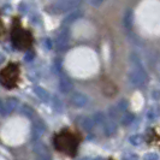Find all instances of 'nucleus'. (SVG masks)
<instances>
[{"label": "nucleus", "mask_w": 160, "mask_h": 160, "mask_svg": "<svg viewBox=\"0 0 160 160\" xmlns=\"http://www.w3.org/2000/svg\"><path fill=\"white\" fill-rule=\"evenodd\" d=\"M80 142V136L73 132H70V131H63V132L56 135L54 140H53V144H54L57 151L65 153L70 157L76 155Z\"/></svg>", "instance_id": "nucleus-1"}, {"label": "nucleus", "mask_w": 160, "mask_h": 160, "mask_svg": "<svg viewBox=\"0 0 160 160\" xmlns=\"http://www.w3.org/2000/svg\"><path fill=\"white\" fill-rule=\"evenodd\" d=\"M130 60L134 65V69L129 72V82L134 87H142L147 83L148 76L144 71V69L141 65V62L136 54H131Z\"/></svg>", "instance_id": "nucleus-2"}, {"label": "nucleus", "mask_w": 160, "mask_h": 160, "mask_svg": "<svg viewBox=\"0 0 160 160\" xmlns=\"http://www.w3.org/2000/svg\"><path fill=\"white\" fill-rule=\"evenodd\" d=\"M19 80V68L17 64H8L0 71V83L8 89L15 88Z\"/></svg>", "instance_id": "nucleus-3"}, {"label": "nucleus", "mask_w": 160, "mask_h": 160, "mask_svg": "<svg viewBox=\"0 0 160 160\" xmlns=\"http://www.w3.org/2000/svg\"><path fill=\"white\" fill-rule=\"evenodd\" d=\"M81 2L82 0H58L46 5L45 10L49 15H63L77 8L81 5Z\"/></svg>", "instance_id": "nucleus-4"}, {"label": "nucleus", "mask_w": 160, "mask_h": 160, "mask_svg": "<svg viewBox=\"0 0 160 160\" xmlns=\"http://www.w3.org/2000/svg\"><path fill=\"white\" fill-rule=\"evenodd\" d=\"M32 35L24 32L22 28L17 27L12 30V42L18 49H25L32 46Z\"/></svg>", "instance_id": "nucleus-5"}, {"label": "nucleus", "mask_w": 160, "mask_h": 160, "mask_svg": "<svg viewBox=\"0 0 160 160\" xmlns=\"http://www.w3.org/2000/svg\"><path fill=\"white\" fill-rule=\"evenodd\" d=\"M69 40H70V32L68 28H63L54 41V46L58 51H63L69 45Z\"/></svg>", "instance_id": "nucleus-6"}, {"label": "nucleus", "mask_w": 160, "mask_h": 160, "mask_svg": "<svg viewBox=\"0 0 160 160\" xmlns=\"http://www.w3.org/2000/svg\"><path fill=\"white\" fill-rule=\"evenodd\" d=\"M70 100H71V104L75 107H77V108H82V107H84L86 105L88 104V98H87V95L83 94V93H80V92H75L71 95Z\"/></svg>", "instance_id": "nucleus-7"}, {"label": "nucleus", "mask_w": 160, "mask_h": 160, "mask_svg": "<svg viewBox=\"0 0 160 160\" xmlns=\"http://www.w3.org/2000/svg\"><path fill=\"white\" fill-rule=\"evenodd\" d=\"M82 16H83L82 11L78 10V8H75V10L70 11V15H68V16L65 17V19L63 21V23H64L65 25H70V24L75 23L76 21H78Z\"/></svg>", "instance_id": "nucleus-8"}, {"label": "nucleus", "mask_w": 160, "mask_h": 160, "mask_svg": "<svg viewBox=\"0 0 160 160\" xmlns=\"http://www.w3.org/2000/svg\"><path fill=\"white\" fill-rule=\"evenodd\" d=\"M59 89L62 93H70L72 89H73V83L71 82V80L66 76H62L60 81H59Z\"/></svg>", "instance_id": "nucleus-9"}, {"label": "nucleus", "mask_w": 160, "mask_h": 160, "mask_svg": "<svg viewBox=\"0 0 160 160\" xmlns=\"http://www.w3.org/2000/svg\"><path fill=\"white\" fill-rule=\"evenodd\" d=\"M18 106V100L15 98H10L4 102V108H2V113L4 114H10L11 112H13Z\"/></svg>", "instance_id": "nucleus-10"}, {"label": "nucleus", "mask_w": 160, "mask_h": 160, "mask_svg": "<svg viewBox=\"0 0 160 160\" xmlns=\"http://www.w3.org/2000/svg\"><path fill=\"white\" fill-rule=\"evenodd\" d=\"M45 130H46V125H45L41 120H38V122L32 125V140L35 141V140L40 138V137L42 136V134L45 132Z\"/></svg>", "instance_id": "nucleus-11"}, {"label": "nucleus", "mask_w": 160, "mask_h": 160, "mask_svg": "<svg viewBox=\"0 0 160 160\" xmlns=\"http://www.w3.org/2000/svg\"><path fill=\"white\" fill-rule=\"evenodd\" d=\"M123 24L127 29H131L132 28V24H134V12L132 10H127L124 16H123Z\"/></svg>", "instance_id": "nucleus-12"}, {"label": "nucleus", "mask_w": 160, "mask_h": 160, "mask_svg": "<svg viewBox=\"0 0 160 160\" xmlns=\"http://www.w3.org/2000/svg\"><path fill=\"white\" fill-rule=\"evenodd\" d=\"M104 132L106 136H112L117 132V125L114 123V120H110V122H105Z\"/></svg>", "instance_id": "nucleus-13"}, {"label": "nucleus", "mask_w": 160, "mask_h": 160, "mask_svg": "<svg viewBox=\"0 0 160 160\" xmlns=\"http://www.w3.org/2000/svg\"><path fill=\"white\" fill-rule=\"evenodd\" d=\"M34 93L36 94V96L40 99L41 101H43V102H46L49 100V93H48L47 90L45 88H42V87H35L34 88Z\"/></svg>", "instance_id": "nucleus-14"}, {"label": "nucleus", "mask_w": 160, "mask_h": 160, "mask_svg": "<svg viewBox=\"0 0 160 160\" xmlns=\"http://www.w3.org/2000/svg\"><path fill=\"white\" fill-rule=\"evenodd\" d=\"M135 119V116L131 112H123L120 117V123L122 125H130Z\"/></svg>", "instance_id": "nucleus-15"}, {"label": "nucleus", "mask_w": 160, "mask_h": 160, "mask_svg": "<svg viewBox=\"0 0 160 160\" xmlns=\"http://www.w3.org/2000/svg\"><path fill=\"white\" fill-rule=\"evenodd\" d=\"M159 117H160V107H158V106H152L148 110V112H147V118L149 120H155L158 119Z\"/></svg>", "instance_id": "nucleus-16"}, {"label": "nucleus", "mask_w": 160, "mask_h": 160, "mask_svg": "<svg viewBox=\"0 0 160 160\" xmlns=\"http://www.w3.org/2000/svg\"><path fill=\"white\" fill-rule=\"evenodd\" d=\"M122 111H120L119 108L117 107V106H112V107H110V110H108V114H110V118L112 120H120V117H122Z\"/></svg>", "instance_id": "nucleus-17"}, {"label": "nucleus", "mask_w": 160, "mask_h": 160, "mask_svg": "<svg viewBox=\"0 0 160 160\" xmlns=\"http://www.w3.org/2000/svg\"><path fill=\"white\" fill-rule=\"evenodd\" d=\"M81 127L83 130H86V131H90L93 127H94V120L93 118H87V117H84V118H82L81 120Z\"/></svg>", "instance_id": "nucleus-18"}, {"label": "nucleus", "mask_w": 160, "mask_h": 160, "mask_svg": "<svg viewBox=\"0 0 160 160\" xmlns=\"http://www.w3.org/2000/svg\"><path fill=\"white\" fill-rule=\"evenodd\" d=\"M93 120H94V123H96V124H105L106 116L102 112H95L93 114Z\"/></svg>", "instance_id": "nucleus-19"}, {"label": "nucleus", "mask_w": 160, "mask_h": 160, "mask_svg": "<svg viewBox=\"0 0 160 160\" xmlns=\"http://www.w3.org/2000/svg\"><path fill=\"white\" fill-rule=\"evenodd\" d=\"M129 142L132 144V146H141V143L143 142V138L141 135H132V136H130L129 138Z\"/></svg>", "instance_id": "nucleus-20"}, {"label": "nucleus", "mask_w": 160, "mask_h": 160, "mask_svg": "<svg viewBox=\"0 0 160 160\" xmlns=\"http://www.w3.org/2000/svg\"><path fill=\"white\" fill-rule=\"evenodd\" d=\"M22 114L25 116V117H28V118H32V116H34V111H32V108L30 107V106L24 105L23 107H22Z\"/></svg>", "instance_id": "nucleus-21"}, {"label": "nucleus", "mask_w": 160, "mask_h": 160, "mask_svg": "<svg viewBox=\"0 0 160 160\" xmlns=\"http://www.w3.org/2000/svg\"><path fill=\"white\" fill-rule=\"evenodd\" d=\"M53 108L58 111V112H60L62 111V101H60V99L58 98V96H54L53 98Z\"/></svg>", "instance_id": "nucleus-22"}, {"label": "nucleus", "mask_w": 160, "mask_h": 160, "mask_svg": "<svg viewBox=\"0 0 160 160\" xmlns=\"http://www.w3.org/2000/svg\"><path fill=\"white\" fill-rule=\"evenodd\" d=\"M36 160H51V155L48 151H45V152H41L39 154H36Z\"/></svg>", "instance_id": "nucleus-23"}, {"label": "nucleus", "mask_w": 160, "mask_h": 160, "mask_svg": "<svg viewBox=\"0 0 160 160\" xmlns=\"http://www.w3.org/2000/svg\"><path fill=\"white\" fill-rule=\"evenodd\" d=\"M128 106H129V104H128V101H127V100H122V101H119L118 105H117V107L119 108L122 112H127Z\"/></svg>", "instance_id": "nucleus-24"}, {"label": "nucleus", "mask_w": 160, "mask_h": 160, "mask_svg": "<svg viewBox=\"0 0 160 160\" xmlns=\"http://www.w3.org/2000/svg\"><path fill=\"white\" fill-rule=\"evenodd\" d=\"M159 159V155L157 153H148L143 157V160H158Z\"/></svg>", "instance_id": "nucleus-25"}, {"label": "nucleus", "mask_w": 160, "mask_h": 160, "mask_svg": "<svg viewBox=\"0 0 160 160\" xmlns=\"http://www.w3.org/2000/svg\"><path fill=\"white\" fill-rule=\"evenodd\" d=\"M106 0H89V2H90V5L92 6H100L101 4H104Z\"/></svg>", "instance_id": "nucleus-26"}, {"label": "nucleus", "mask_w": 160, "mask_h": 160, "mask_svg": "<svg viewBox=\"0 0 160 160\" xmlns=\"http://www.w3.org/2000/svg\"><path fill=\"white\" fill-rule=\"evenodd\" d=\"M123 160H138V157H137L136 154H129Z\"/></svg>", "instance_id": "nucleus-27"}, {"label": "nucleus", "mask_w": 160, "mask_h": 160, "mask_svg": "<svg viewBox=\"0 0 160 160\" xmlns=\"http://www.w3.org/2000/svg\"><path fill=\"white\" fill-rule=\"evenodd\" d=\"M152 96L154 100H159L160 99V92H158V90H154L152 93Z\"/></svg>", "instance_id": "nucleus-28"}, {"label": "nucleus", "mask_w": 160, "mask_h": 160, "mask_svg": "<svg viewBox=\"0 0 160 160\" xmlns=\"http://www.w3.org/2000/svg\"><path fill=\"white\" fill-rule=\"evenodd\" d=\"M32 57H34V54H32V53H28V54H27V57H25V60H28V62H29V60H32Z\"/></svg>", "instance_id": "nucleus-29"}, {"label": "nucleus", "mask_w": 160, "mask_h": 160, "mask_svg": "<svg viewBox=\"0 0 160 160\" xmlns=\"http://www.w3.org/2000/svg\"><path fill=\"white\" fill-rule=\"evenodd\" d=\"M2 108H4V102L0 100V113H2Z\"/></svg>", "instance_id": "nucleus-30"}, {"label": "nucleus", "mask_w": 160, "mask_h": 160, "mask_svg": "<svg viewBox=\"0 0 160 160\" xmlns=\"http://www.w3.org/2000/svg\"><path fill=\"white\" fill-rule=\"evenodd\" d=\"M2 60H4V56H2V54H0V63H1Z\"/></svg>", "instance_id": "nucleus-31"}, {"label": "nucleus", "mask_w": 160, "mask_h": 160, "mask_svg": "<svg viewBox=\"0 0 160 160\" xmlns=\"http://www.w3.org/2000/svg\"><path fill=\"white\" fill-rule=\"evenodd\" d=\"M92 160H102L101 158H94V159H92Z\"/></svg>", "instance_id": "nucleus-32"}, {"label": "nucleus", "mask_w": 160, "mask_h": 160, "mask_svg": "<svg viewBox=\"0 0 160 160\" xmlns=\"http://www.w3.org/2000/svg\"><path fill=\"white\" fill-rule=\"evenodd\" d=\"M110 160H112V159H110Z\"/></svg>", "instance_id": "nucleus-33"}]
</instances>
